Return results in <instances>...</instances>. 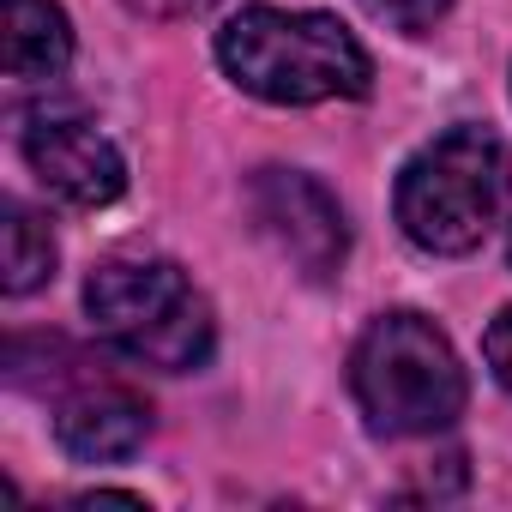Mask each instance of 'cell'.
Wrapping results in <instances>:
<instances>
[{"instance_id": "cell-1", "label": "cell", "mask_w": 512, "mask_h": 512, "mask_svg": "<svg viewBox=\"0 0 512 512\" xmlns=\"http://www.w3.org/2000/svg\"><path fill=\"white\" fill-rule=\"evenodd\" d=\"M217 61L241 91L284 109L368 91V55L332 13L247 7L217 31Z\"/></svg>"}, {"instance_id": "cell-8", "label": "cell", "mask_w": 512, "mask_h": 512, "mask_svg": "<svg viewBox=\"0 0 512 512\" xmlns=\"http://www.w3.org/2000/svg\"><path fill=\"white\" fill-rule=\"evenodd\" d=\"M73 61V31L55 0H7V79L43 85Z\"/></svg>"}, {"instance_id": "cell-5", "label": "cell", "mask_w": 512, "mask_h": 512, "mask_svg": "<svg viewBox=\"0 0 512 512\" xmlns=\"http://www.w3.org/2000/svg\"><path fill=\"white\" fill-rule=\"evenodd\" d=\"M253 217H260L272 247L302 278H332L344 266L350 229H344L338 199L314 175H302V169H260L253 175Z\"/></svg>"}, {"instance_id": "cell-6", "label": "cell", "mask_w": 512, "mask_h": 512, "mask_svg": "<svg viewBox=\"0 0 512 512\" xmlns=\"http://www.w3.org/2000/svg\"><path fill=\"white\" fill-rule=\"evenodd\" d=\"M25 157H31L37 181L79 211H97V205L121 199V187H127L121 151L91 121H73V115H49V109L31 115L25 121Z\"/></svg>"}, {"instance_id": "cell-10", "label": "cell", "mask_w": 512, "mask_h": 512, "mask_svg": "<svg viewBox=\"0 0 512 512\" xmlns=\"http://www.w3.org/2000/svg\"><path fill=\"white\" fill-rule=\"evenodd\" d=\"M362 7H368L374 19H386L392 31H410V37H422V31H434V25L446 19V7H452V0H362Z\"/></svg>"}, {"instance_id": "cell-3", "label": "cell", "mask_w": 512, "mask_h": 512, "mask_svg": "<svg viewBox=\"0 0 512 512\" xmlns=\"http://www.w3.org/2000/svg\"><path fill=\"white\" fill-rule=\"evenodd\" d=\"M350 386L374 434H434L464 410V368L422 314H380L350 356Z\"/></svg>"}, {"instance_id": "cell-11", "label": "cell", "mask_w": 512, "mask_h": 512, "mask_svg": "<svg viewBox=\"0 0 512 512\" xmlns=\"http://www.w3.org/2000/svg\"><path fill=\"white\" fill-rule=\"evenodd\" d=\"M482 356H488L494 380L512 392V308H506V314H494V326L482 332Z\"/></svg>"}, {"instance_id": "cell-4", "label": "cell", "mask_w": 512, "mask_h": 512, "mask_svg": "<svg viewBox=\"0 0 512 512\" xmlns=\"http://www.w3.org/2000/svg\"><path fill=\"white\" fill-rule=\"evenodd\" d=\"M506 181H512L506 145L488 127H452L404 163L398 223L428 253H470L488 235L506 199Z\"/></svg>"}, {"instance_id": "cell-12", "label": "cell", "mask_w": 512, "mask_h": 512, "mask_svg": "<svg viewBox=\"0 0 512 512\" xmlns=\"http://www.w3.org/2000/svg\"><path fill=\"white\" fill-rule=\"evenodd\" d=\"M133 7H145V13H163V19H175V13H205L211 0H133Z\"/></svg>"}, {"instance_id": "cell-2", "label": "cell", "mask_w": 512, "mask_h": 512, "mask_svg": "<svg viewBox=\"0 0 512 512\" xmlns=\"http://www.w3.org/2000/svg\"><path fill=\"white\" fill-rule=\"evenodd\" d=\"M85 308L97 320V332L163 374H187L211 356V308L193 290V278L175 260L157 253H127V260H103L85 284Z\"/></svg>"}, {"instance_id": "cell-9", "label": "cell", "mask_w": 512, "mask_h": 512, "mask_svg": "<svg viewBox=\"0 0 512 512\" xmlns=\"http://www.w3.org/2000/svg\"><path fill=\"white\" fill-rule=\"evenodd\" d=\"M49 278H55V235H49V223L31 205L7 199V278L0 284H7V296H31Z\"/></svg>"}, {"instance_id": "cell-7", "label": "cell", "mask_w": 512, "mask_h": 512, "mask_svg": "<svg viewBox=\"0 0 512 512\" xmlns=\"http://www.w3.org/2000/svg\"><path fill=\"white\" fill-rule=\"evenodd\" d=\"M151 434V410L139 392L127 386H79L61 410H55V440L85 458V464H109V458H133Z\"/></svg>"}]
</instances>
